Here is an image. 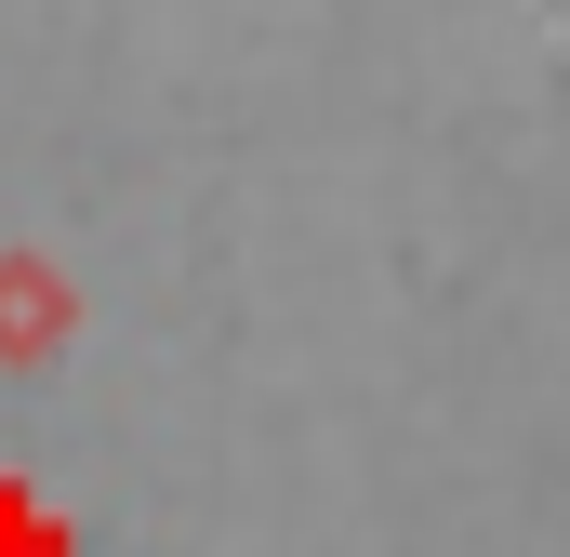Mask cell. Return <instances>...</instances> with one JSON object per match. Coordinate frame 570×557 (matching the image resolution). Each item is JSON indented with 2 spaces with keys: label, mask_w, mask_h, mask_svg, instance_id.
Here are the masks:
<instances>
[{
  "label": "cell",
  "mask_w": 570,
  "mask_h": 557,
  "mask_svg": "<svg viewBox=\"0 0 570 557\" xmlns=\"http://www.w3.org/2000/svg\"><path fill=\"white\" fill-rule=\"evenodd\" d=\"M53 319H67L53 278H40V266H0V359H53Z\"/></svg>",
  "instance_id": "cell-1"
}]
</instances>
